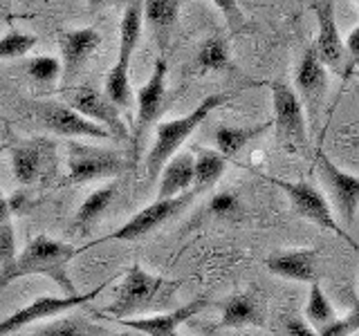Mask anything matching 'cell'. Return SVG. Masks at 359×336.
<instances>
[{"label":"cell","instance_id":"29","mask_svg":"<svg viewBox=\"0 0 359 336\" xmlns=\"http://www.w3.org/2000/svg\"><path fill=\"white\" fill-rule=\"evenodd\" d=\"M337 318V312L334 307L330 305L328 296L323 294V289L319 283H312L310 285V296H308V305H306V321L312 325L314 330H323L328 328V325H332Z\"/></svg>","mask_w":359,"mask_h":336},{"label":"cell","instance_id":"7","mask_svg":"<svg viewBox=\"0 0 359 336\" xmlns=\"http://www.w3.org/2000/svg\"><path fill=\"white\" fill-rule=\"evenodd\" d=\"M126 168L128 162L117 150L67 141V184H86L95 179L117 177Z\"/></svg>","mask_w":359,"mask_h":336},{"label":"cell","instance_id":"18","mask_svg":"<svg viewBox=\"0 0 359 336\" xmlns=\"http://www.w3.org/2000/svg\"><path fill=\"white\" fill-rule=\"evenodd\" d=\"M265 267L269 274L278 278L294 280V283H319L317 249H294L278 251L265 258Z\"/></svg>","mask_w":359,"mask_h":336},{"label":"cell","instance_id":"14","mask_svg":"<svg viewBox=\"0 0 359 336\" xmlns=\"http://www.w3.org/2000/svg\"><path fill=\"white\" fill-rule=\"evenodd\" d=\"M166 72H168L166 59H157L149 81L137 90V119H135V130H133L135 153L140 150L146 132L155 126V121L162 112V104L166 97Z\"/></svg>","mask_w":359,"mask_h":336},{"label":"cell","instance_id":"4","mask_svg":"<svg viewBox=\"0 0 359 336\" xmlns=\"http://www.w3.org/2000/svg\"><path fill=\"white\" fill-rule=\"evenodd\" d=\"M272 104H274V121L278 146L290 155H306L308 153V128H306V112L303 104L297 97L294 88L285 81H272Z\"/></svg>","mask_w":359,"mask_h":336},{"label":"cell","instance_id":"16","mask_svg":"<svg viewBox=\"0 0 359 336\" xmlns=\"http://www.w3.org/2000/svg\"><path fill=\"white\" fill-rule=\"evenodd\" d=\"M209 305L211 300L207 296H198L175 309L149 314V316H137V318H121L117 323L123 325V328L137 330L146 336H180V325H184L189 318H194L196 314L207 309Z\"/></svg>","mask_w":359,"mask_h":336},{"label":"cell","instance_id":"21","mask_svg":"<svg viewBox=\"0 0 359 336\" xmlns=\"http://www.w3.org/2000/svg\"><path fill=\"white\" fill-rule=\"evenodd\" d=\"M142 25H144V0H130L126 11H123V16H121V22H119L117 63L130 67L133 52L137 50V45H140Z\"/></svg>","mask_w":359,"mask_h":336},{"label":"cell","instance_id":"15","mask_svg":"<svg viewBox=\"0 0 359 336\" xmlns=\"http://www.w3.org/2000/svg\"><path fill=\"white\" fill-rule=\"evenodd\" d=\"M294 85H297L294 92H299L297 97L301 99V104H306L308 119L312 123H317L325 90H328V72H325L323 63L319 61L314 43H310L306 54L301 56V63L294 74Z\"/></svg>","mask_w":359,"mask_h":336},{"label":"cell","instance_id":"34","mask_svg":"<svg viewBox=\"0 0 359 336\" xmlns=\"http://www.w3.org/2000/svg\"><path fill=\"white\" fill-rule=\"evenodd\" d=\"M355 332H359V298L353 300V309L346 316L337 318L328 328L319 330L321 336H353Z\"/></svg>","mask_w":359,"mask_h":336},{"label":"cell","instance_id":"27","mask_svg":"<svg viewBox=\"0 0 359 336\" xmlns=\"http://www.w3.org/2000/svg\"><path fill=\"white\" fill-rule=\"evenodd\" d=\"M104 94L115 104L119 110H130L133 108V88H130V67L115 63L110 67L106 76V88Z\"/></svg>","mask_w":359,"mask_h":336},{"label":"cell","instance_id":"1","mask_svg":"<svg viewBox=\"0 0 359 336\" xmlns=\"http://www.w3.org/2000/svg\"><path fill=\"white\" fill-rule=\"evenodd\" d=\"M83 251H86V246H74L67 242L52 240L48 235H36V238L27 242L25 249L16 255V260L11 262V267L5 269V272H0V289L7 287L11 280H16V278L41 274L54 280L65 296H74L79 291L70 280V276H67V265Z\"/></svg>","mask_w":359,"mask_h":336},{"label":"cell","instance_id":"11","mask_svg":"<svg viewBox=\"0 0 359 336\" xmlns=\"http://www.w3.org/2000/svg\"><path fill=\"white\" fill-rule=\"evenodd\" d=\"M56 171V141L50 137H32L11 148V173L20 184H36Z\"/></svg>","mask_w":359,"mask_h":336},{"label":"cell","instance_id":"36","mask_svg":"<svg viewBox=\"0 0 359 336\" xmlns=\"http://www.w3.org/2000/svg\"><path fill=\"white\" fill-rule=\"evenodd\" d=\"M213 5L220 9V14L227 22V27L231 31H241L245 25V18H243V11L238 7V0H211Z\"/></svg>","mask_w":359,"mask_h":336},{"label":"cell","instance_id":"5","mask_svg":"<svg viewBox=\"0 0 359 336\" xmlns=\"http://www.w3.org/2000/svg\"><path fill=\"white\" fill-rule=\"evenodd\" d=\"M263 179H267L269 184H274L283 190L292 204V211H294L299 218L317 224V227H321L325 231H332L334 235H339L344 242L351 244L355 251H359V244L339 227V222L334 220L328 200L323 197L319 188H314L310 182H303V179L301 182H287V179L272 177V175H263Z\"/></svg>","mask_w":359,"mask_h":336},{"label":"cell","instance_id":"28","mask_svg":"<svg viewBox=\"0 0 359 336\" xmlns=\"http://www.w3.org/2000/svg\"><path fill=\"white\" fill-rule=\"evenodd\" d=\"M198 67L202 72H220L231 67L229 59V43L222 36H211L200 45L198 50Z\"/></svg>","mask_w":359,"mask_h":336},{"label":"cell","instance_id":"30","mask_svg":"<svg viewBox=\"0 0 359 336\" xmlns=\"http://www.w3.org/2000/svg\"><path fill=\"white\" fill-rule=\"evenodd\" d=\"M205 211L211 218H218V220H238L243 216V204H241V197L236 195L233 190H220V193H216L209 200Z\"/></svg>","mask_w":359,"mask_h":336},{"label":"cell","instance_id":"32","mask_svg":"<svg viewBox=\"0 0 359 336\" xmlns=\"http://www.w3.org/2000/svg\"><path fill=\"white\" fill-rule=\"evenodd\" d=\"M25 67H27L29 78L36 83L50 85L61 76V61L54 59V56H36V59H32Z\"/></svg>","mask_w":359,"mask_h":336},{"label":"cell","instance_id":"9","mask_svg":"<svg viewBox=\"0 0 359 336\" xmlns=\"http://www.w3.org/2000/svg\"><path fill=\"white\" fill-rule=\"evenodd\" d=\"M63 92L67 99V106L76 110L81 117L106 128L112 134V139H128V128L123 123L121 110L104 92H99L95 85L65 88Z\"/></svg>","mask_w":359,"mask_h":336},{"label":"cell","instance_id":"22","mask_svg":"<svg viewBox=\"0 0 359 336\" xmlns=\"http://www.w3.org/2000/svg\"><path fill=\"white\" fill-rule=\"evenodd\" d=\"M25 336H115L110 330H106L104 325H97L93 321H88L86 316L79 314H67L63 318H56L43 328L34 330Z\"/></svg>","mask_w":359,"mask_h":336},{"label":"cell","instance_id":"8","mask_svg":"<svg viewBox=\"0 0 359 336\" xmlns=\"http://www.w3.org/2000/svg\"><path fill=\"white\" fill-rule=\"evenodd\" d=\"M117 276H112L108 280H104L99 287H95L93 291L88 294H74V296H39L34 298L29 305H25L22 309L14 312L11 316L7 318H0V336H9V334H16L18 330L27 328V325L43 321V318H52V316H59V314L70 312L79 305H86V302L95 300L101 291L108 287V283H112Z\"/></svg>","mask_w":359,"mask_h":336},{"label":"cell","instance_id":"26","mask_svg":"<svg viewBox=\"0 0 359 336\" xmlns=\"http://www.w3.org/2000/svg\"><path fill=\"white\" fill-rule=\"evenodd\" d=\"M180 5L182 0H144V22L153 27V31L166 36L177 20Z\"/></svg>","mask_w":359,"mask_h":336},{"label":"cell","instance_id":"31","mask_svg":"<svg viewBox=\"0 0 359 336\" xmlns=\"http://www.w3.org/2000/svg\"><path fill=\"white\" fill-rule=\"evenodd\" d=\"M34 45H36V36L32 34H22V31H7L3 38H0V61L3 59H18V56H25Z\"/></svg>","mask_w":359,"mask_h":336},{"label":"cell","instance_id":"20","mask_svg":"<svg viewBox=\"0 0 359 336\" xmlns=\"http://www.w3.org/2000/svg\"><path fill=\"white\" fill-rule=\"evenodd\" d=\"M194 188V155L177 153L164 164L160 171V188H157V200L182 195Z\"/></svg>","mask_w":359,"mask_h":336},{"label":"cell","instance_id":"3","mask_svg":"<svg viewBox=\"0 0 359 336\" xmlns=\"http://www.w3.org/2000/svg\"><path fill=\"white\" fill-rule=\"evenodd\" d=\"M227 101H229V94H211L207 99H202L198 108L191 110L189 115L155 123V139H153L149 155H146V177H149V182H153V179L160 175L164 164L171 160L173 155H177L180 146L196 132L200 123L216 108L227 104Z\"/></svg>","mask_w":359,"mask_h":336},{"label":"cell","instance_id":"39","mask_svg":"<svg viewBox=\"0 0 359 336\" xmlns=\"http://www.w3.org/2000/svg\"><path fill=\"white\" fill-rule=\"evenodd\" d=\"M90 5H108V3H112V0H88Z\"/></svg>","mask_w":359,"mask_h":336},{"label":"cell","instance_id":"35","mask_svg":"<svg viewBox=\"0 0 359 336\" xmlns=\"http://www.w3.org/2000/svg\"><path fill=\"white\" fill-rule=\"evenodd\" d=\"M280 325H283V334L285 336H321L306 318H301L299 314H294V312L283 314Z\"/></svg>","mask_w":359,"mask_h":336},{"label":"cell","instance_id":"10","mask_svg":"<svg viewBox=\"0 0 359 336\" xmlns=\"http://www.w3.org/2000/svg\"><path fill=\"white\" fill-rule=\"evenodd\" d=\"M32 115L39 119L43 128L59 137H90V139H112V134L59 101H34Z\"/></svg>","mask_w":359,"mask_h":336},{"label":"cell","instance_id":"24","mask_svg":"<svg viewBox=\"0 0 359 336\" xmlns=\"http://www.w3.org/2000/svg\"><path fill=\"white\" fill-rule=\"evenodd\" d=\"M224 168H227V160L218 150H207V148H196L194 157V190L198 195L207 193L216 182L222 177Z\"/></svg>","mask_w":359,"mask_h":336},{"label":"cell","instance_id":"37","mask_svg":"<svg viewBox=\"0 0 359 336\" xmlns=\"http://www.w3.org/2000/svg\"><path fill=\"white\" fill-rule=\"evenodd\" d=\"M346 52H348V70H355V67L359 65V25L348 34L346 38Z\"/></svg>","mask_w":359,"mask_h":336},{"label":"cell","instance_id":"12","mask_svg":"<svg viewBox=\"0 0 359 336\" xmlns=\"http://www.w3.org/2000/svg\"><path fill=\"white\" fill-rule=\"evenodd\" d=\"M317 171L323 186L328 188L339 218L351 227L359 209V177L353 173H346L323 150L317 153Z\"/></svg>","mask_w":359,"mask_h":336},{"label":"cell","instance_id":"19","mask_svg":"<svg viewBox=\"0 0 359 336\" xmlns=\"http://www.w3.org/2000/svg\"><path fill=\"white\" fill-rule=\"evenodd\" d=\"M220 328H265V307L254 291H238L220 302Z\"/></svg>","mask_w":359,"mask_h":336},{"label":"cell","instance_id":"2","mask_svg":"<svg viewBox=\"0 0 359 336\" xmlns=\"http://www.w3.org/2000/svg\"><path fill=\"white\" fill-rule=\"evenodd\" d=\"M182 287V280H168L162 276H153L144 272L142 265L135 262L123 280L117 287V294L104 314L115 321L130 318V316H149V314H160L173 302L175 294Z\"/></svg>","mask_w":359,"mask_h":336},{"label":"cell","instance_id":"38","mask_svg":"<svg viewBox=\"0 0 359 336\" xmlns=\"http://www.w3.org/2000/svg\"><path fill=\"white\" fill-rule=\"evenodd\" d=\"M11 218V206H9V200L3 195V190H0V222H5Z\"/></svg>","mask_w":359,"mask_h":336},{"label":"cell","instance_id":"33","mask_svg":"<svg viewBox=\"0 0 359 336\" xmlns=\"http://www.w3.org/2000/svg\"><path fill=\"white\" fill-rule=\"evenodd\" d=\"M16 233H14V224L11 218L0 222V272L11 267V262L16 260Z\"/></svg>","mask_w":359,"mask_h":336},{"label":"cell","instance_id":"13","mask_svg":"<svg viewBox=\"0 0 359 336\" xmlns=\"http://www.w3.org/2000/svg\"><path fill=\"white\" fill-rule=\"evenodd\" d=\"M312 11L317 16L319 27L317 41H314V50H317L319 61L334 74L348 76L351 74V70H348V52L339 36V29H337L332 0H317V3H312Z\"/></svg>","mask_w":359,"mask_h":336},{"label":"cell","instance_id":"17","mask_svg":"<svg viewBox=\"0 0 359 336\" xmlns=\"http://www.w3.org/2000/svg\"><path fill=\"white\" fill-rule=\"evenodd\" d=\"M101 45V34L95 27L81 29H65L59 34V50H61V78L63 85H70L81 72L88 59L97 52Z\"/></svg>","mask_w":359,"mask_h":336},{"label":"cell","instance_id":"6","mask_svg":"<svg viewBox=\"0 0 359 336\" xmlns=\"http://www.w3.org/2000/svg\"><path fill=\"white\" fill-rule=\"evenodd\" d=\"M196 197H198V193L191 188L182 195L166 197V200H155V202H151L149 206H144L142 211L135 213V216L126 224H123V227H119L117 231H112L108 235H101V238L88 242L86 249H90V246H97L101 242H110V240H123V242H126V240H140V238H144V235L153 233L155 229H160L164 222L180 216V213H182L187 206L194 204Z\"/></svg>","mask_w":359,"mask_h":336},{"label":"cell","instance_id":"23","mask_svg":"<svg viewBox=\"0 0 359 336\" xmlns=\"http://www.w3.org/2000/svg\"><path fill=\"white\" fill-rule=\"evenodd\" d=\"M269 128H272V121L265 123H256V126H245V128H236V126H220L216 130V146L218 153L224 157V160H233L247 144H252L254 139H258L261 134H265Z\"/></svg>","mask_w":359,"mask_h":336},{"label":"cell","instance_id":"40","mask_svg":"<svg viewBox=\"0 0 359 336\" xmlns=\"http://www.w3.org/2000/svg\"><path fill=\"white\" fill-rule=\"evenodd\" d=\"M7 3V0H0V5H5Z\"/></svg>","mask_w":359,"mask_h":336},{"label":"cell","instance_id":"25","mask_svg":"<svg viewBox=\"0 0 359 336\" xmlns=\"http://www.w3.org/2000/svg\"><path fill=\"white\" fill-rule=\"evenodd\" d=\"M115 190H117V184L110 182L108 186H101L97 190H93L86 200L83 204L79 206L76 216H74V229L76 231H90V227H95V224L101 220L104 216V211L108 209V204L115 197Z\"/></svg>","mask_w":359,"mask_h":336}]
</instances>
